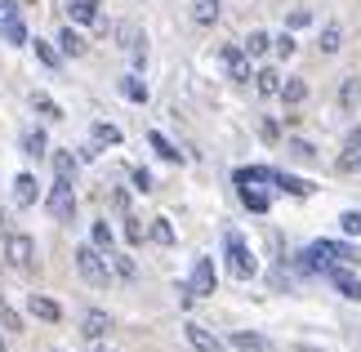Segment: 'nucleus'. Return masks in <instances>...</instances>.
<instances>
[{
  "mask_svg": "<svg viewBox=\"0 0 361 352\" xmlns=\"http://www.w3.org/2000/svg\"><path fill=\"white\" fill-rule=\"evenodd\" d=\"M224 259H228V272L237 277V281H250V277L259 272V259H255V250L245 245L241 232H228L224 236Z\"/></svg>",
  "mask_w": 361,
  "mask_h": 352,
  "instance_id": "obj_1",
  "label": "nucleus"
},
{
  "mask_svg": "<svg viewBox=\"0 0 361 352\" xmlns=\"http://www.w3.org/2000/svg\"><path fill=\"white\" fill-rule=\"evenodd\" d=\"M76 272L90 281V286H107V281H112V263H107V255L99 245H76Z\"/></svg>",
  "mask_w": 361,
  "mask_h": 352,
  "instance_id": "obj_2",
  "label": "nucleus"
},
{
  "mask_svg": "<svg viewBox=\"0 0 361 352\" xmlns=\"http://www.w3.org/2000/svg\"><path fill=\"white\" fill-rule=\"evenodd\" d=\"M45 210H49L54 223H72L76 219V192H72V183H67V178H54V188L45 196Z\"/></svg>",
  "mask_w": 361,
  "mask_h": 352,
  "instance_id": "obj_3",
  "label": "nucleus"
},
{
  "mask_svg": "<svg viewBox=\"0 0 361 352\" xmlns=\"http://www.w3.org/2000/svg\"><path fill=\"white\" fill-rule=\"evenodd\" d=\"M5 259H9V267H18V272H32L36 267V241L27 232H9L5 236Z\"/></svg>",
  "mask_w": 361,
  "mask_h": 352,
  "instance_id": "obj_4",
  "label": "nucleus"
},
{
  "mask_svg": "<svg viewBox=\"0 0 361 352\" xmlns=\"http://www.w3.org/2000/svg\"><path fill=\"white\" fill-rule=\"evenodd\" d=\"M192 299H205V294H214V259H192V272H188V286H183Z\"/></svg>",
  "mask_w": 361,
  "mask_h": 352,
  "instance_id": "obj_5",
  "label": "nucleus"
},
{
  "mask_svg": "<svg viewBox=\"0 0 361 352\" xmlns=\"http://www.w3.org/2000/svg\"><path fill=\"white\" fill-rule=\"evenodd\" d=\"M219 63H224V72L237 80V85L255 80V72H250V54H245L241 45H224V49H219Z\"/></svg>",
  "mask_w": 361,
  "mask_h": 352,
  "instance_id": "obj_6",
  "label": "nucleus"
},
{
  "mask_svg": "<svg viewBox=\"0 0 361 352\" xmlns=\"http://www.w3.org/2000/svg\"><path fill=\"white\" fill-rule=\"evenodd\" d=\"M183 339H188L192 348H197V352H228V344L219 339L214 330H205L201 321H188V326H183Z\"/></svg>",
  "mask_w": 361,
  "mask_h": 352,
  "instance_id": "obj_7",
  "label": "nucleus"
},
{
  "mask_svg": "<svg viewBox=\"0 0 361 352\" xmlns=\"http://www.w3.org/2000/svg\"><path fill=\"white\" fill-rule=\"evenodd\" d=\"M326 277L335 281V290L343 294V299H353V303H361V277L353 272V267H343V263H339V267H330Z\"/></svg>",
  "mask_w": 361,
  "mask_h": 352,
  "instance_id": "obj_8",
  "label": "nucleus"
},
{
  "mask_svg": "<svg viewBox=\"0 0 361 352\" xmlns=\"http://www.w3.org/2000/svg\"><path fill=\"white\" fill-rule=\"evenodd\" d=\"M103 0H67V13H72V23L80 27H99L103 23Z\"/></svg>",
  "mask_w": 361,
  "mask_h": 352,
  "instance_id": "obj_9",
  "label": "nucleus"
},
{
  "mask_svg": "<svg viewBox=\"0 0 361 352\" xmlns=\"http://www.w3.org/2000/svg\"><path fill=\"white\" fill-rule=\"evenodd\" d=\"M107 330H112V317H107L103 308H90V312L80 317V334H85V339H94V344H99Z\"/></svg>",
  "mask_w": 361,
  "mask_h": 352,
  "instance_id": "obj_10",
  "label": "nucleus"
},
{
  "mask_svg": "<svg viewBox=\"0 0 361 352\" xmlns=\"http://www.w3.org/2000/svg\"><path fill=\"white\" fill-rule=\"evenodd\" d=\"M241 205L250 210V214H268L272 210V192H263V188H255V183H241Z\"/></svg>",
  "mask_w": 361,
  "mask_h": 352,
  "instance_id": "obj_11",
  "label": "nucleus"
},
{
  "mask_svg": "<svg viewBox=\"0 0 361 352\" xmlns=\"http://www.w3.org/2000/svg\"><path fill=\"white\" fill-rule=\"evenodd\" d=\"M27 312H32L36 321H49V326H54V321H63V308L54 303L49 294H32V299H27Z\"/></svg>",
  "mask_w": 361,
  "mask_h": 352,
  "instance_id": "obj_12",
  "label": "nucleus"
},
{
  "mask_svg": "<svg viewBox=\"0 0 361 352\" xmlns=\"http://www.w3.org/2000/svg\"><path fill=\"white\" fill-rule=\"evenodd\" d=\"M232 348L237 352H276V344L255 334V330H232Z\"/></svg>",
  "mask_w": 361,
  "mask_h": 352,
  "instance_id": "obj_13",
  "label": "nucleus"
},
{
  "mask_svg": "<svg viewBox=\"0 0 361 352\" xmlns=\"http://www.w3.org/2000/svg\"><path fill=\"white\" fill-rule=\"evenodd\" d=\"M276 98H281L286 107H299L303 98H308V80H303V76H286L281 90H276Z\"/></svg>",
  "mask_w": 361,
  "mask_h": 352,
  "instance_id": "obj_14",
  "label": "nucleus"
},
{
  "mask_svg": "<svg viewBox=\"0 0 361 352\" xmlns=\"http://www.w3.org/2000/svg\"><path fill=\"white\" fill-rule=\"evenodd\" d=\"M272 183H276L281 192H290V196H312V192H317V183L299 178V174H286V170H276V174H272Z\"/></svg>",
  "mask_w": 361,
  "mask_h": 352,
  "instance_id": "obj_15",
  "label": "nucleus"
},
{
  "mask_svg": "<svg viewBox=\"0 0 361 352\" xmlns=\"http://www.w3.org/2000/svg\"><path fill=\"white\" fill-rule=\"evenodd\" d=\"M224 13V0H192V23L197 27H214Z\"/></svg>",
  "mask_w": 361,
  "mask_h": 352,
  "instance_id": "obj_16",
  "label": "nucleus"
},
{
  "mask_svg": "<svg viewBox=\"0 0 361 352\" xmlns=\"http://www.w3.org/2000/svg\"><path fill=\"white\" fill-rule=\"evenodd\" d=\"M0 40H5V45H27V40H32L18 13H5V18H0Z\"/></svg>",
  "mask_w": 361,
  "mask_h": 352,
  "instance_id": "obj_17",
  "label": "nucleus"
},
{
  "mask_svg": "<svg viewBox=\"0 0 361 352\" xmlns=\"http://www.w3.org/2000/svg\"><path fill=\"white\" fill-rule=\"evenodd\" d=\"M85 49L90 45H85V36H80L76 27H63V32H59V54H63V59H80Z\"/></svg>",
  "mask_w": 361,
  "mask_h": 352,
  "instance_id": "obj_18",
  "label": "nucleus"
},
{
  "mask_svg": "<svg viewBox=\"0 0 361 352\" xmlns=\"http://www.w3.org/2000/svg\"><path fill=\"white\" fill-rule=\"evenodd\" d=\"M13 205H18V210L36 205V174H18V178H13Z\"/></svg>",
  "mask_w": 361,
  "mask_h": 352,
  "instance_id": "obj_19",
  "label": "nucleus"
},
{
  "mask_svg": "<svg viewBox=\"0 0 361 352\" xmlns=\"http://www.w3.org/2000/svg\"><path fill=\"white\" fill-rule=\"evenodd\" d=\"M357 107H361V76H348L339 85V111H348V116H353Z\"/></svg>",
  "mask_w": 361,
  "mask_h": 352,
  "instance_id": "obj_20",
  "label": "nucleus"
},
{
  "mask_svg": "<svg viewBox=\"0 0 361 352\" xmlns=\"http://www.w3.org/2000/svg\"><path fill=\"white\" fill-rule=\"evenodd\" d=\"M147 143H152V152H157L161 161H170V165L183 161V152H178V147H174V143H170V138H165L161 130H152V134H147Z\"/></svg>",
  "mask_w": 361,
  "mask_h": 352,
  "instance_id": "obj_21",
  "label": "nucleus"
},
{
  "mask_svg": "<svg viewBox=\"0 0 361 352\" xmlns=\"http://www.w3.org/2000/svg\"><path fill=\"white\" fill-rule=\"evenodd\" d=\"M272 174L276 170H268V165H241V170L232 174V183H237V188L241 183H272Z\"/></svg>",
  "mask_w": 361,
  "mask_h": 352,
  "instance_id": "obj_22",
  "label": "nucleus"
},
{
  "mask_svg": "<svg viewBox=\"0 0 361 352\" xmlns=\"http://www.w3.org/2000/svg\"><path fill=\"white\" fill-rule=\"evenodd\" d=\"M255 90L263 98H276V90H281V76H276V67H263V72H255Z\"/></svg>",
  "mask_w": 361,
  "mask_h": 352,
  "instance_id": "obj_23",
  "label": "nucleus"
},
{
  "mask_svg": "<svg viewBox=\"0 0 361 352\" xmlns=\"http://www.w3.org/2000/svg\"><path fill=\"white\" fill-rule=\"evenodd\" d=\"M23 152H27V157H45V152H49V138H45V130H40V125L23 134Z\"/></svg>",
  "mask_w": 361,
  "mask_h": 352,
  "instance_id": "obj_24",
  "label": "nucleus"
},
{
  "mask_svg": "<svg viewBox=\"0 0 361 352\" xmlns=\"http://www.w3.org/2000/svg\"><path fill=\"white\" fill-rule=\"evenodd\" d=\"M147 236H152L157 245H174V241H178V232H174V223H170V219H152Z\"/></svg>",
  "mask_w": 361,
  "mask_h": 352,
  "instance_id": "obj_25",
  "label": "nucleus"
},
{
  "mask_svg": "<svg viewBox=\"0 0 361 352\" xmlns=\"http://www.w3.org/2000/svg\"><path fill=\"white\" fill-rule=\"evenodd\" d=\"M317 45H322V54H339V45H343V27H339V23H326Z\"/></svg>",
  "mask_w": 361,
  "mask_h": 352,
  "instance_id": "obj_26",
  "label": "nucleus"
},
{
  "mask_svg": "<svg viewBox=\"0 0 361 352\" xmlns=\"http://www.w3.org/2000/svg\"><path fill=\"white\" fill-rule=\"evenodd\" d=\"M121 94L130 98V103H147V85H143V80H138V72L121 76Z\"/></svg>",
  "mask_w": 361,
  "mask_h": 352,
  "instance_id": "obj_27",
  "label": "nucleus"
},
{
  "mask_svg": "<svg viewBox=\"0 0 361 352\" xmlns=\"http://www.w3.org/2000/svg\"><path fill=\"white\" fill-rule=\"evenodd\" d=\"M121 143V130L107 121H94V147H116Z\"/></svg>",
  "mask_w": 361,
  "mask_h": 352,
  "instance_id": "obj_28",
  "label": "nucleus"
},
{
  "mask_svg": "<svg viewBox=\"0 0 361 352\" xmlns=\"http://www.w3.org/2000/svg\"><path fill=\"white\" fill-rule=\"evenodd\" d=\"M241 49L250 54V59H263V54H268V49H272V36H268V32H250Z\"/></svg>",
  "mask_w": 361,
  "mask_h": 352,
  "instance_id": "obj_29",
  "label": "nucleus"
},
{
  "mask_svg": "<svg viewBox=\"0 0 361 352\" xmlns=\"http://www.w3.org/2000/svg\"><path fill=\"white\" fill-rule=\"evenodd\" d=\"M107 263H112V277H121V281H134L138 277V263L130 255H107Z\"/></svg>",
  "mask_w": 361,
  "mask_h": 352,
  "instance_id": "obj_30",
  "label": "nucleus"
},
{
  "mask_svg": "<svg viewBox=\"0 0 361 352\" xmlns=\"http://www.w3.org/2000/svg\"><path fill=\"white\" fill-rule=\"evenodd\" d=\"M32 107H36V111H40V116H45V121H63V107L54 103L49 94H40V90L32 94Z\"/></svg>",
  "mask_w": 361,
  "mask_h": 352,
  "instance_id": "obj_31",
  "label": "nucleus"
},
{
  "mask_svg": "<svg viewBox=\"0 0 361 352\" xmlns=\"http://www.w3.org/2000/svg\"><path fill=\"white\" fill-rule=\"evenodd\" d=\"M54 174L67 178V183H76V157H72V152H54Z\"/></svg>",
  "mask_w": 361,
  "mask_h": 352,
  "instance_id": "obj_32",
  "label": "nucleus"
},
{
  "mask_svg": "<svg viewBox=\"0 0 361 352\" xmlns=\"http://www.w3.org/2000/svg\"><path fill=\"white\" fill-rule=\"evenodd\" d=\"M286 152L295 161H317V147L308 143V138H286Z\"/></svg>",
  "mask_w": 361,
  "mask_h": 352,
  "instance_id": "obj_33",
  "label": "nucleus"
},
{
  "mask_svg": "<svg viewBox=\"0 0 361 352\" xmlns=\"http://www.w3.org/2000/svg\"><path fill=\"white\" fill-rule=\"evenodd\" d=\"M130 36V59H134V67H143L147 63V36L143 32H125Z\"/></svg>",
  "mask_w": 361,
  "mask_h": 352,
  "instance_id": "obj_34",
  "label": "nucleus"
},
{
  "mask_svg": "<svg viewBox=\"0 0 361 352\" xmlns=\"http://www.w3.org/2000/svg\"><path fill=\"white\" fill-rule=\"evenodd\" d=\"M27 45H36V59L45 63V67H59V63H63V54L54 49V45H45V40H27Z\"/></svg>",
  "mask_w": 361,
  "mask_h": 352,
  "instance_id": "obj_35",
  "label": "nucleus"
},
{
  "mask_svg": "<svg viewBox=\"0 0 361 352\" xmlns=\"http://www.w3.org/2000/svg\"><path fill=\"white\" fill-rule=\"evenodd\" d=\"M299 45H295V32H281V36H272V54L276 59H290Z\"/></svg>",
  "mask_w": 361,
  "mask_h": 352,
  "instance_id": "obj_36",
  "label": "nucleus"
},
{
  "mask_svg": "<svg viewBox=\"0 0 361 352\" xmlns=\"http://www.w3.org/2000/svg\"><path fill=\"white\" fill-rule=\"evenodd\" d=\"M339 232L361 236V210H343V214H339Z\"/></svg>",
  "mask_w": 361,
  "mask_h": 352,
  "instance_id": "obj_37",
  "label": "nucleus"
},
{
  "mask_svg": "<svg viewBox=\"0 0 361 352\" xmlns=\"http://www.w3.org/2000/svg\"><path fill=\"white\" fill-rule=\"evenodd\" d=\"M90 245H99L103 255H112V228H107V223H94V241Z\"/></svg>",
  "mask_w": 361,
  "mask_h": 352,
  "instance_id": "obj_38",
  "label": "nucleus"
},
{
  "mask_svg": "<svg viewBox=\"0 0 361 352\" xmlns=\"http://www.w3.org/2000/svg\"><path fill=\"white\" fill-rule=\"evenodd\" d=\"M143 236H147V228H143V223H138L134 214H125V241H130V245H138Z\"/></svg>",
  "mask_w": 361,
  "mask_h": 352,
  "instance_id": "obj_39",
  "label": "nucleus"
},
{
  "mask_svg": "<svg viewBox=\"0 0 361 352\" xmlns=\"http://www.w3.org/2000/svg\"><path fill=\"white\" fill-rule=\"evenodd\" d=\"M299 27H312V9H290L286 32H299Z\"/></svg>",
  "mask_w": 361,
  "mask_h": 352,
  "instance_id": "obj_40",
  "label": "nucleus"
},
{
  "mask_svg": "<svg viewBox=\"0 0 361 352\" xmlns=\"http://www.w3.org/2000/svg\"><path fill=\"white\" fill-rule=\"evenodd\" d=\"M0 326H5V330H23V321H18V312H13V308H9L5 299H0Z\"/></svg>",
  "mask_w": 361,
  "mask_h": 352,
  "instance_id": "obj_41",
  "label": "nucleus"
},
{
  "mask_svg": "<svg viewBox=\"0 0 361 352\" xmlns=\"http://www.w3.org/2000/svg\"><path fill=\"white\" fill-rule=\"evenodd\" d=\"M339 174H361V152H348V157L339 161Z\"/></svg>",
  "mask_w": 361,
  "mask_h": 352,
  "instance_id": "obj_42",
  "label": "nucleus"
},
{
  "mask_svg": "<svg viewBox=\"0 0 361 352\" xmlns=\"http://www.w3.org/2000/svg\"><path fill=\"white\" fill-rule=\"evenodd\" d=\"M130 178H134L138 192H152V174H147V170H130Z\"/></svg>",
  "mask_w": 361,
  "mask_h": 352,
  "instance_id": "obj_43",
  "label": "nucleus"
},
{
  "mask_svg": "<svg viewBox=\"0 0 361 352\" xmlns=\"http://www.w3.org/2000/svg\"><path fill=\"white\" fill-rule=\"evenodd\" d=\"M343 152H361V125H353L348 138H343Z\"/></svg>",
  "mask_w": 361,
  "mask_h": 352,
  "instance_id": "obj_44",
  "label": "nucleus"
},
{
  "mask_svg": "<svg viewBox=\"0 0 361 352\" xmlns=\"http://www.w3.org/2000/svg\"><path fill=\"white\" fill-rule=\"evenodd\" d=\"M259 134L272 143V138H281V125H276V121H263V125H259Z\"/></svg>",
  "mask_w": 361,
  "mask_h": 352,
  "instance_id": "obj_45",
  "label": "nucleus"
},
{
  "mask_svg": "<svg viewBox=\"0 0 361 352\" xmlns=\"http://www.w3.org/2000/svg\"><path fill=\"white\" fill-rule=\"evenodd\" d=\"M112 205L121 210V214H130V192H121V188H116V192H112Z\"/></svg>",
  "mask_w": 361,
  "mask_h": 352,
  "instance_id": "obj_46",
  "label": "nucleus"
},
{
  "mask_svg": "<svg viewBox=\"0 0 361 352\" xmlns=\"http://www.w3.org/2000/svg\"><path fill=\"white\" fill-rule=\"evenodd\" d=\"M5 13H18V5H13V0H0V18H5Z\"/></svg>",
  "mask_w": 361,
  "mask_h": 352,
  "instance_id": "obj_47",
  "label": "nucleus"
},
{
  "mask_svg": "<svg viewBox=\"0 0 361 352\" xmlns=\"http://www.w3.org/2000/svg\"><path fill=\"white\" fill-rule=\"evenodd\" d=\"M299 352H322V348H312V344H303V348H299Z\"/></svg>",
  "mask_w": 361,
  "mask_h": 352,
  "instance_id": "obj_48",
  "label": "nucleus"
},
{
  "mask_svg": "<svg viewBox=\"0 0 361 352\" xmlns=\"http://www.w3.org/2000/svg\"><path fill=\"white\" fill-rule=\"evenodd\" d=\"M5 223H9V219H5V210H0V232H5Z\"/></svg>",
  "mask_w": 361,
  "mask_h": 352,
  "instance_id": "obj_49",
  "label": "nucleus"
},
{
  "mask_svg": "<svg viewBox=\"0 0 361 352\" xmlns=\"http://www.w3.org/2000/svg\"><path fill=\"white\" fill-rule=\"evenodd\" d=\"M0 352H5V339H0Z\"/></svg>",
  "mask_w": 361,
  "mask_h": 352,
  "instance_id": "obj_50",
  "label": "nucleus"
},
{
  "mask_svg": "<svg viewBox=\"0 0 361 352\" xmlns=\"http://www.w3.org/2000/svg\"><path fill=\"white\" fill-rule=\"evenodd\" d=\"M99 352H112V348H99Z\"/></svg>",
  "mask_w": 361,
  "mask_h": 352,
  "instance_id": "obj_51",
  "label": "nucleus"
}]
</instances>
